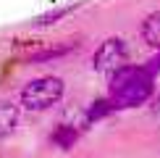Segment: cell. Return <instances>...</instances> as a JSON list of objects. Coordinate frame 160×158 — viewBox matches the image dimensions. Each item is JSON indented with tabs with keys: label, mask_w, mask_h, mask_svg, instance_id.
<instances>
[{
	"label": "cell",
	"mask_w": 160,
	"mask_h": 158,
	"mask_svg": "<svg viewBox=\"0 0 160 158\" xmlns=\"http://www.w3.org/2000/svg\"><path fill=\"white\" fill-rule=\"evenodd\" d=\"M155 92V76H150L142 66H121L110 74V100L116 108H137L147 103Z\"/></svg>",
	"instance_id": "1"
},
{
	"label": "cell",
	"mask_w": 160,
	"mask_h": 158,
	"mask_svg": "<svg viewBox=\"0 0 160 158\" xmlns=\"http://www.w3.org/2000/svg\"><path fill=\"white\" fill-rule=\"evenodd\" d=\"M79 8V5H63V8H52V11H48V13H42V16H37L34 21V26H48V24H55V21H61V18H66V16H71Z\"/></svg>",
	"instance_id": "8"
},
{
	"label": "cell",
	"mask_w": 160,
	"mask_h": 158,
	"mask_svg": "<svg viewBox=\"0 0 160 158\" xmlns=\"http://www.w3.org/2000/svg\"><path fill=\"white\" fill-rule=\"evenodd\" d=\"M18 127V105L0 100V137H11Z\"/></svg>",
	"instance_id": "4"
},
{
	"label": "cell",
	"mask_w": 160,
	"mask_h": 158,
	"mask_svg": "<svg viewBox=\"0 0 160 158\" xmlns=\"http://www.w3.org/2000/svg\"><path fill=\"white\" fill-rule=\"evenodd\" d=\"M50 140H52V145H55V148H61V150H71V148L76 145V140H79V129H76V127H71V124H61V127L52 129Z\"/></svg>",
	"instance_id": "5"
},
{
	"label": "cell",
	"mask_w": 160,
	"mask_h": 158,
	"mask_svg": "<svg viewBox=\"0 0 160 158\" xmlns=\"http://www.w3.org/2000/svg\"><path fill=\"white\" fill-rule=\"evenodd\" d=\"M126 61H129V45H126L123 37H108L105 42H100V48L92 55L95 71L108 74V76L113 71H118L121 66H126Z\"/></svg>",
	"instance_id": "3"
},
{
	"label": "cell",
	"mask_w": 160,
	"mask_h": 158,
	"mask_svg": "<svg viewBox=\"0 0 160 158\" xmlns=\"http://www.w3.org/2000/svg\"><path fill=\"white\" fill-rule=\"evenodd\" d=\"M66 95V84L61 76H37L32 82L24 84L21 95H18V103L24 105L26 111H48L52 105H58Z\"/></svg>",
	"instance_id": "2"
},
{
	"label": "cell",
	"mask_w": 160,
	"mask_h": 158,
	"mask_svg": "<svg viewBox=\"0 0 160 158\" xmlns=\"http://www.w3.org/2000/svg\"><path fill=\"white\" fill-rule=\"evenodd\" d=\"M113 111H118V108L113 105L110 97H97V100H92L89 108H87V121H100V118H108Z\"/></svg>",
	"instance_id": "7"
},
{
	"label": "cell",
	"mask_w": 160,
	"mask_h": 158,
	"mask_svg": "<svg viewBox=\"0 0 160 158\" xmlns=\"http://www.w3.org/2000/svg\"><path fill=\"white\" fill-rule=\"evenodd\" d=\"M142 40L150 45V48L160 50V11L150 13V16L142 21Z\"/></svg>",
	"instance_id": "6"
},
{
	"label": "cell",
	"mask_w": 160,
	"mask_h": 158,
	"mask_svg": "<svg viewBox=\"0 0 160 158\" xmlns=\"http://www.w3.org/2000/svg\"><path fill=\"white\" fill-rule=\"evenodd\" d=\"M74 50V45H58V48H48V50H37L29 55V63H45V61H52V58H61V55H68Z\"/></svg>",
	"instance_id": "9"
},
{
	"label": "cell",
	"mask_w": 160,
	"mask_h": 158,
	"mask_svg": "<svg viewBox=\"0 0 160 158\" xmlns=\"http://www.w3.org/2000/svg\"><path fill=\"white\" fill-rule=\"evenodd\" d=\"M142 69H144V71H147V74H150V76H158V74H160V53H158V55H152V58H150V61H147V63H144V66H142Z\"/></svg>",
	"instance_id": "10"
}]
</instances>
